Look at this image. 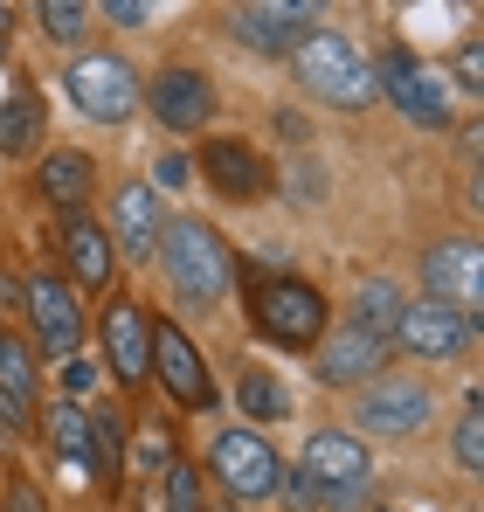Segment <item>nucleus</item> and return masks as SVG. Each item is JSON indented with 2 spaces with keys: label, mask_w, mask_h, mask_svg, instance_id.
<instances>
[{
  "label": "nucleus",
  "mask_w": 484,
  "mask_h": 512,
  "mask_svg": "<svg viewBox=\"0 0 484 512\" xmlns=\"http://www.w3.org/2000/svg\"><path fill=\"white\" fill-rule=\"evenodd\" d=\"M291 70H298V84L305 97H319L332 111H367L381 90H374V63L339 35V28H319L312 42H298L291 49Z\"/></svg>",
  "instance_id": "4"
},
{
  "label": "nucleus",
  "mask_w": 484,
  "mask_h": 512,
  "mask_svg": "<svg viewBox=\"0 0 484 512\" xmlns=\"http://www.w3.org/2000/svg\"><path fill=\"white\" fill-rule=\"evenodd\" d=\"M42 139H49V104L21 84L7 104H0V153L21 160V153H42Z\"/></svg>",
  "instance_id": "24"
},
{
  "label": "nucleus",
  "mask_w": 484,
  "mask_h": 512,
  "mask_svg": "<svg viewBox=\"0 0 484 512\" xmlns=\"http://www.w3.org/2000/svg\"><path fill=\"white\" fill-rule=\"evenodd\" d=\"M291 187H298V201H305V208H319V201H325V173L312 167V160H298V173H291Z\"/></svg>",
  "instance_id": "33"
},
{
  "label": "nucleus",
  "mask_w": 484,
  "mask_h": 512,
  "mask_svg": "<svg viewBox=\"0 0 484 512\" xmlns=\"http://www.w3.org/2000/svg\"><path fill=\"white\" fill-rule=\"evenodd\" d=\"M35 194L56 208V215H83L90 194H97V160L77 146H42L35 153Z\"/></svg>",
  "instance_id": "20"
},
{
  "label": "nucleus",
  "mask_w": 484,
  "mask_h": 512,
  "mask_svg": "<svg viewBox=\"0 0 484 512\" xmlns=\"http://www.w3.org/2000/svg\"><path fill=\"white\" fill-rule=\"evenodd\" d=\"M319 28H325V7H312V0H249V7H229V35L249 56H291Z\"/></svg>",
  "instance_id": "12"
},
{
  "label": "nucleus",
  "mask_w": 484,
  "mask_h": 512,
  "mask_svg": "<svg viewBox=\"0 0 484 512\" xmlns=\"http://www.w3.org/2000/svg\"><path fill=\"white\" fill-rule=\"evenodd\" d=\"M56 250H63V277L77 284V298L90 291H111L118 284V250H111V229L83 208V215H63L56 222Z\"/></svg>",
  "instance_id": "16"
},
{
  "label": "nucleus",
  "mask_w": 484,
  "mask_h": 512,
  "mask_svg": "<svg viewBox=\"0 0 484 512\" xmlns=\"http://www.w3.org/2000/svg\"><path fill=\"white\" fill-rule=\"evenodd\" d=\"M146 340H153V381L180 409H215V374H208V353L194 346V333L180 319H146Z\"/></svg>",
  "instance_id": "11"
},
{
  "label": "nucleus",
  "mask_w": 484,
  "mask_h": 512,
  "mask_svg": "<svg viewBox=\"0 0 484 512\" xmlns=\"http://www.w3.org/2000/svg\"><path fill=\"white\" fill-rule=\"evenodd\" d=\"M284 492L305 512H353L374 492V450L353 429H312V443H305L298 471L284 478Z\"/></svg>",
  "instance_id": "2"
},
{
  "label": "nucleus",
  "mask_w": 484,
  "mask_h": 512,
  "mask_svg": "<svg viewBox=\"0 0 484 512\" xmlns=\"http://www.w3.org/2000/svg\"><path fill=\"white\" fill-rule=\"evenodd\" d=\"M381 367H388V346L367 340L360 326H325V340L312 346V374H319V388H367V381H381Z\"/></svg>",
  "instance_id": "17"
},
{
  "label": "nucleus",
  "mask_w": 484,
  "mask_h": 512,
  "mask_svg": "<svg viewBox=\"0 0 484 512\" xmlns=\"http://www.w3.org/2000/svg\"><path fill=\"white\" fill-rule=\"evenodd\" d=\"M422 298H436V305L478 319V305H484V250L471 243V236L429 243V250H422Z\"/></svg>",
  "instance_id": "15"
},
{
  "label": "nucleus",
  "mask_w": 484,
  "mask_h": 512,
  "mask_svg": "<svg viewBox=\"0 0 484 512\" xmlns=\"http://www.w3.org/2000/svg\"><path fill=\"white\" fill-rule=\"evenodd\" d=\"M478 346V319L436 305V298H408L402 305V326H395V353L408 360H429V367H450Z\"/></svg>",
  "instance_id": "14"
},
{
  "label": "nucleus",
  "mask_w": 484,
  "mask_h": 512,
  "mask_svg": "<svg viewBox=\"0 0 484 512\" xmlns=\"http://www.w3.org/2000/svg\"><path fill=\"white\" fill-rule=\"evenodd\" d=\"M97 333H104V367H111V381H125V388H146V381H153V340H146V305H139V298H111Z\"/></svg>",
  "instance_id": "19"
},
{
  "label": "nucleus",
  "mask_w": 484,
  "mask_h": 512,
  "mask_svg": "<svg viewBox=\"0 0 484 512\" xmlns=\"http://www.w3.org/2000/svg\"><path fill=\"white\" fill-rule=\"evenodd\" d=\"M194 173H201V180H208V194H215V201H229V208H256V201H270V194H277V167H270V160H263V146H256V139H242V132H215V139H201Z\"/></svg>",
  "instance_id": "9"
},
{
  "label": "nucleus",
  "mask_w": 484,
  "mask_h": 512,
  "mask_svg": "<svg viewBox=\"0 0 484 512\" xmlns=\"http://www.w3.org/2000/svg\"><path fill=\"white\" fill-rule=\"evenodd\" d=\"M90 21H97V7H77V0H42V7H35V28H42L49 42H83Z\"/></svg>",
  "instance_id": "29"
},
{
  "label": "nucleus",
  "mask_w": 484,
  "mask_h": 512,
  "mask_svg": "<svg viewBox=\"0 0 484 512\" xmlns=\"http://www.w3.org/2000/svg\"><path fill=\"white\" fill-rule=\"evenodd\" d=\"M160 512H208V478L194 471V464H166L160 471Z\"/></svg>",
  "instance_id": "27"
},
{
  "label": "nucleus",
  "mask_w": 484,
  "mask_h": 512,
  "mask_svg": "<svg viewBox=\"0 0 484 512\" xmlns=\"http://www.w3.org/2000/svg\"><path fill=\"white\" fill-rule=\"evenodd\" d=\"M443 77H450V90H457V97H478V90H484V49H478V35H464L457 70H443Z\"/></svg>",
  "instance_id": "30"
},
{
  "label": "nucleus",
  "mask_w": 484,
  "mask_h": 512,
  "mask_svg": "<svg viewBox=\"0 0 484 512\" xmlns=\"http://www.w3.org/2000/svg\"><path fill=\"white\" fill-rule=\"evenodd\" d=\"M249 326L256 340L284 346V353H312L332 326V305L312 277H291V270H256L249 277Z\"/></svg>",
  "instance_id": "3"
},
{
  "label": "nucleus",
  "mask_w": 484,
  "mask_h": 512,
  "mask_svg": "<svg viewBox=\"0 0 484 512\" xmlns=\"http://www.w3.org/2000/svg\"><path fill=\"white\" fill-rule=\"evenodd\" d=\"M187 180H194V160H187V153H160V160H153V180H146V187H153V194H180V187H187Z\"/></svg>",
  "instance_id": "31"
},
{
  "label": "nucleus",
  "mask_w": 484,
  "mask_h": 512,
  "mask_svg": "<svg viewBox=\"0 0 484 512\" xmlns=\"http://www.w3.org/2000/svg\"><path fill=\"white\" fill-rule=\"evenodd\" d=\"M0 56H7V7H0Z\"/></svg>",
  "instance_id": "35"
},
{
  "label": "nucleus",
  "mask_w": 484,
  "mask_h": 512,
  "mask_svg": "<svg viewBox=\"0 0 484 512\" xmlns=\"http://www.w3.org/2000/svg\"><path fill=\"white\" fill-rule=\"evenodd\" d=\"M14 305H21V319H28V346H35V353H49V360L83 353L90 319H83V298H77V284H70L63 270H35V277L14 291Z\"/></svg>",
  "instance_id": "8"
},
{
  "label": "nucleus",
  "mask_w": 484,
  "mask_h": 512,
  "mask_svg": "<svg viewBox=\"0 0 484 512\" xmlns=\"http://www.w3.org/2000/svg\"><path fill=\"white\" fill-rule=\"evenodd\" d=\"M450 457H457V471H464V478H478V471H484V416H478V395L464 402V416H457V429H450Z\"/></svg>",
  "instance_id": "28"
},
{
  "label": "nucleus",
  "mask_w": 484,
  "mask_h": 512,
  "mask_svg": "<svg viewBox=\"0 0 484 512\" xmlns=\"http://www.w3.org/2000/svg\"><path fill=\"white\" fill-rule=\"evenodd\" d=\"M402 305H408V291L395 284V277H367V284L353 291V312H346V326H360L367 340H381L388 353H395V326H402Z\"/></svg>",
  "instance_id": "23"
},
{
  "label": "nucleus",
  "mask_w": 484,
  "mask_h": 512,
  "mask_svg": "<svg viewBox=\"0 0 484 512\" xmlns=\"http://www.w3.org/2000/svg\"><path fill=\"white\" fill-rule=\"evenodd\" d=\"M63 90H70V104H77L90 125H125V118H139V70L125 63V56H111V49H90L77 56L70 70H63Z\"/></svg>",
  "instance_id": "10"
},
{
  "label": "nucleus",
  "mask_w": 484,
  "mask_h": 512,
  "mask_svg": "<svg viewBox=\"0 0 484 512\" xmlns=\"http://www.w3.org/2000/svg\"><path fill=\"white\" fill-rule=\"evenodd\" d=\"M429 423H436V388L415 381V374H381L353 402V436L367 450L374 443H408V436H422Z\"/></svg>",
  "instance_id": "7"
},
{
  "label": "nucleus",
  "mask_w": 484,
  "mask_h": 512,
  "mask_svg": "<svg viewBox=\"0 0 484 512\" xmlns=\"http://www.w3.org/2000/svg\"><path fill=\"white\" fill-rule=\"evenodd\" d=\"M160 236H166V201L146 180H125L111 194V250H118V263L125 256L132 263H153L160 256Z\"/></svg>",
  "instance_id": "18"
},
{
  "label": "nucleus",
  "mask_w": 484,
  "mask_h": 512,
  "mask_svg": "<svg viewBox=\"0 0 484 512\" xmlns=\"http://www.w3.org/2000/svg\"><path fill=\"white\" fill-rule=\"evenodd\" d=\"M104 21H118V28H146L153 7H139V0H104Z\"/></svg>",
  "instance_id": "34"
},
{
  "label": "nucleus",
  "mask_w": 484,
  "mask_h": 512,
  "mask_svg": "<svg viewBox=\"0 0 484 512\" xmlns=\"http://www.w3.org/2000/svg\"><path fill=\"white\" fill-rule=\"evenodd\" d=\"M153 263L166 270L173 298L194 305V312H215L236 291V243L208 215H166V236H160V256Z\"/></svg>",
  "instance_id": "1"
},
{
  "label": "nucleus",
  "mask_w": 484,
  "mask_h": 512,
  "mask_svg": "<svg viewBox=\"0 0 484 512\" xmlns=\"http://www.w3.org/2000/svg\"><path fill=\"white\" fill-rule=\"evenodd\" d=\"M236 402L249 423H284L291 416V388H284V374L277 367H263V360H249L236 381Z\"/></svg>",
  "instance_id": "25"
},
{
  "label": "nucleus",
  "mask_w": 484,
  "mask_h": 512,
  "mask_svg": "<svg viewBox=\"0 0 484 512\" xmlns=\"http://www.w3.org/2000/svg\"><path fill=\"white\" fill-rule=\"evenodd\" d=\"M374 90L402 111L415 132H450V118H457V90L443 77V63H429L415 49H388L374 63Z\"/></svg>",
  "instance_id": "5"
},
{
  "label": "nucleus",
  "mask_w": 484,
  "mask_h": 512,
  "mask_svg": "<svg viewBox=\"0 0 484 512\" xmlns=\"http://www.w3.org/2000/svg\"><path fill=\"white\" fill-rule=\"evenodd\" d=\"M49 450L63 457V471H83L90 464V409L83 402H56L49 409Z\"/></svg>",
  "instance_id": "26"
},
{
  "label": "nucleus",
  "mask_w": 484,
  "mask_h": 512,
  "mask_svg": "<svg viewBox=\"0 0 484 512\" xmlns=\"http://www.w3.org/2000/svg\"><path fill=\"white\" fill-rule=\"evenodd\" d=\"M35 395H42V367L35 346L21 333H0V436H21L35 423Z\"/></svg>",
  "instance_id": "21"
},
{
  "label": "nucleus",
  "mask_w": 484,
  "mask_h": 512,
  "mask_svg": "<svg viewBox=\"0 0 484 512\" xmlns=\"http://www.w3.org/2000/svg\"><path fill=\"white\" fill-rule=\"evenodd\" d=\"M90 485L104 492V499H118V485H125V409H90Z\"/></svg>",
  "instance_id": "22"
},
{
  "label": "nucleus",
  "mask_w": 484,
  "mask_h": 512,
  "mask_svg": "<svg viewBox=\"0 0 484 512\" xmlns=\"http://www.w3.org/2000/svg\"><path fill=\"white\" fill-rule=\"evenodd\" d=\"M139 104L160 118V132H173V139H187V132H208L215 125V77L208 70H194V63H166L153 84L139 90Z\"/></svg>",
  "instance_id": "13"
},
{
  "label": "nucleus",
  "mask_w": 484,
  "mask_h": 512,
  "mask_svg": "<svg viewBox=\"0 0 484 512\" xmlns=\"http://www.w3.org/2000/svg\"><path fill=\"white\" fill-rule=\"evenodd\" d=\"M208 512H242V506H208Z\"/></svg>",
  "instance_id": "36"
},
{
  "label": "nucleus",
  "mask_w": 484,
  "mask_h": 512,
  "mask_svg": "<svg viewBox=\"0 0 484 512\" xmlns=\"http://www.w3.org/2000/svg\"><path fill=\"white\" fill-rule=\"evenodd\" d=\"M208 471H215V485H222L236 506H270V499H284V478H291V464L277 457V443H270L263 429H222V436L208 443Z\"/></svg>",
  "instance_id": "6"
},
{
  "label": "nucleus",
  "mask_w": 484,
  "mask_h": 512,
  "mask_svg": "<svg viewBox=\"0 0 484 512\" xmlns=\"http://www.w3.org/2000/svg\"><path fill=\"white\" fill-rule=\"evenodd\" d=\"M97 381H104V360H83V353H70V360H63V402H83Z\"/></svg>",
  "instance_id": "32"
}]
</instances>
